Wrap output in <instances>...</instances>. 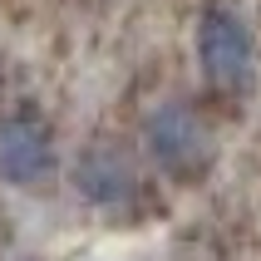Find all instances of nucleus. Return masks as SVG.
Wrapping results in <instances>:
<instances>
[{"label": "nucleus", "mask_w": 261, "mask_h": 261, "mask_svg": "<svg viewBox=\"0 0 261 261\" xmlns=\"http://www.w3.org/2000/svg\"><path fill=\"white\" fill-rule=\"evenodd\" d=\"M59 173L55 138L35 118H0V177L10 188H49Z\"/></svg>", "instance_id": "obj_3"}, {"label": "nucleus", "mask_w": 261, "mask_h": 261, "mask_svg": "<svg viewBox=\"0 0 261 261\" xmlns=\"http://www.w3.org/2000/svg\"><path fill=\"white\" fill-rule=\"evenodd\" d=\"M0 79H5V64H0Z\"/></svg>", "instance_id": "obj_5"}, {"label": "nucleus", "mask_w": 261, "mask_h": 261, "mask_svg": "<svg viewBox=\"0 0 261 261\" xmlns=\"http://www.w3.org/2000/svg\"><path fill=\"white\" fill-rule=\"evenodd\" d=\"M143 143L153 163L173 177H197L212 163V133L188 103H158L143 118Z\"/></svg>", "instance_id": "obj_1"}, {"label": "nucleus", "mask_w": 261, "mask_h": 261, "mask_svg": "<svg viewBox=\"0 0 261 261\" xmlns=\"http://www.w3.org/2000/svg\"><path fill=\"white\" fill-rule=\"evenodd\" d=\"M251 30L247 20L232 10V5H207L202 20H197V59H202V74L217 89H237L247 84L251 74Z\"/></svg>", "instance_id": "obj_2"}, {"label": "nucleus", "mask_w": 261, "mask_h": 261, "mask_svg": "<svg viewBox=\"0 0 261 261\" xmlns=\"http://www.w3.org/2000/svg\"><path fill=\"white\" fill-rule=\"evenodd\" d=\"M74 188L84 192L94 207H123V202L138 197V173H133V163L118 148H89L79 158Z\"/></svg>", "instance_id": "obj_4"}]
</instances>
